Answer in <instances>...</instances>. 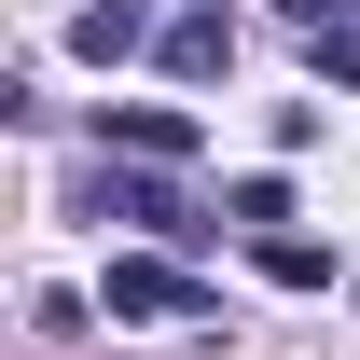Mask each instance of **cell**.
<instances>
[{
	"instance_id": "1",
	"label": "cell",
	"mask_w": 360,
	"mask_h": 360,
	"mask_svg": "<svg viewBox=\"0 0 360 360\" xmlns=\"http://www.w3.org/2000/svg\"><path fill=\"white\" fill-rule=\"evenodd\" d=\"M97 305H111V319H222V305H208V277L180 264V250H111Z\"/></svg>"
},
{
	"instance_id": "2",
	"label": "cell",
	"mask_w": 360,
	"mask_h": 360,
	"mask_svg": "<svg viewBox=\"0 0 360 360\" xmlns=\"http://www.w3.org/2000/svg\"><path fill=\"white\" fill-rule=\"evenodd\" d=\"M153 70H167V84H222L236 70V14H208V0L167 14V28H153Z\"/></svg>"
},
{
	"instance_id": "3",
	"label": "cell",
	"mask_w": 360,
	"mask_h": 360,
	"mask_svg": "<svg viewBox=\"0 0 360 360\" xmlns=\"http://www.w3.org/2000/svg\"><path fill=\"white\" fill-rule=\"evenodd\" d=\"M111 222H139V236H167V250H194V236H208V222H194V208L167 194V167H111Z\"/></svg>"
},
{
	"instance_id": "4",
	"label": "cell",
	"mask_w": 360,
	"mask_h": 360,
	"mask_svg": "<svg viewBox=\"0 0 360 360\" xmlns=\"http://www.w3.org/2000/svg\"><path fill=\"white\" fill-rule=\"evenodd\" d=\"M97 139H111V153H125V167H180V153H194V111H97Z\"/></svg>"
},
{
	"instance_id": "5",
	"label": "cell",
	"mask_w": 360,
	"mask_h": 360,
	"mask_svg": "<svg viewBox=\"0 0 360 360\" xmlns=\"http://www.w3.org/2000/svg\"><path fill=\"white\" fill-rule=\"evenodd\" d=\"M153 28H167V14H139V0H84V14H70V56L111 70V56H153Z\"/></svg>"
},
{
	"instance_id": "6",
	"label": "cell",
	"mask_w": 360,
	"mask_h": 360,
	"mask_svg": "<svg viewBox=\"0 0 360 360\" xmlns=\"http://www.w3.org/2000/svg\"><path fill=\"white\" fill-rule=\"evenodd\" d=\"M250 264H264L277 291H333V250H319V236H250Z\"/></svg>"
},
{
	"instance_id": "7",
	"label": "cell",
	"mask_w": 360,
	"mask_h": 360,
	"mask_svg": "<svg viewBox=\"0 0 360 360\" xmlns=\"http://www.w3.org/2000/svg\"><path fill=\"white\" fill-rule=\"evenodd\" d=\"M222 222H250V236H277V222H291V180H277V167H250V180H236V194H222Z\"/></svg>"
},
{
	"instance_id": "8",
	"label": "cell",
	"mask_w": 360,
	"mask_h": 360,
	"mask_svg": "<svg viewBox=\"0 0 360 360\" xmlns=\"http://www.w3.org/2000/svg\"><path fill=\"white\" fill-rule=\"evenodd\" d=\"M305 56H319V84H347V97H360V14H333V28H305Z\"/></svg>"
},
{
	"instance_id": "9",
	"label": "cell",
	"mask_w": 360,
	"mask_h": 360,
	"mask_svg": "<svg viewBox=\"0 0 360 360\" xmlns=\"http://www.w3.org/2000/svg\"><path fill=\"white\" fill-rule=\"evenodd\" d=\"M277 14H291V28H333V14H360V0H277Z\"/></svg>"
}]
</instances>
